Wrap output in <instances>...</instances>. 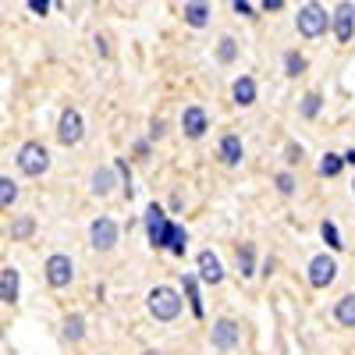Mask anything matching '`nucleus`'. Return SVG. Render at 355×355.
Here are the masks:
<instances>
[{
  "label": "nucleus",
  "instance_id": "obj_1",
  "mask_svg": "<svg viewBox=\"0 0 355 355\" xmlns=\"http://www.w3.org/2000/svg\"><path fill=\"white\" fill-rule=\"evenodd\" d=\"M15 164H18V171H21L25 178H43V174L50 171V150H46L43 142L28 139V142H21V146H18Z\"/></svg>",
  "mask_w": 355,
  "mask_h": 355
},
{
  "label": "nucleus",
  "instance_id": "obj_2",
  "mask_svg": "<svg viewBox=\"0 0 355 355\" xmlns=\"http://www.w3.org/2000/svg\"><path fill=\"white\" fill-rule=\"evenodd\" d=\"M146 309H150L153 320L171 323L178 313H182V295H178L171 284H157L150 295H146Z\"/></svg>",
  "mask_w": 355,
  "mask_h": 355
},
{
  "label": "nucleus",
  "instance_id": "obj_3",
  "mask_svg": "<svg viewBox=\"0 0 355 355\" xmlns=\"http://www.w3.org/2000/svg\"><path fill=\"white\" fill-rule=\"evenodd\" d=\"M295 25H299V36L320 40L331 28V15H327V8H320V4H302L299 15H295Z\"/></svg>",
  "mask_w": 355,
  "mask_h": 355
},
{
  "label": "nucleus",
  "instance_id": "obj_4",
  "mask_svg": "<svg viewBox=\"0 0 355 355\" xmlns=\"http://www.w3.org/2000/svg\"><path fill=\"white\" fill-rule=\"evenodd\" d=\"M43 277H46V284L50 288H68L71 281H75V259L71 256H64V252H53V256H46V263H43Z\"/></svg>",
  "mask_w": 355,
  "mask_h": 355
},
{
  "label": "nucleus",
  "instance_id": "obj_5",
  "mask_svg": "<svg viewBox=\"0 0 355 355\" xmlns=\"http://www.w3.org/2000/svg\"><path fill=\"white\" fill-rule=\"evenodd\" d=\"M117 239H121V227H117L110 217H96L93 224H89V245H93L96 252H110L117 245Z\"/></svg>",
  "mask_w": 355,
  "mask_h": 355
},
{
  "label": "nucleus",
  "instance_id": "obj_6",
  "mask_svg": "<svg viewBox=\"0 0 355 355\" xmlns=\"http://www.w3.org/2000/svg\"><path fill=\"white\" fill-rule=\"evenodd\" d=\"M142 224H146V234H150V245L153 249H167V234H171V220L160 206L153 202L150 210L142 214Z\"/></svg>",
  "mask_w": 355,
  "mask_h": 355
},
{
  "label": "nucleus",
  "instance_id": "obj_7",
  "mask_svg": "<svg viewBox=\"0 0 355 355\" xmlns=\"http://www.w3.org/2000/svg\"><path fill=\"white\" fill-rule=\"evenodd\" d=\"M85 135V121H82V114L75 107L61 110V117H57V142L61 146H78Z\"/></svg>",
  "mask_w": 355,
  "mask_h": 355
},
{
  "label": "nucleus",
  "instance_id": "obj_8",
  "mask_svg": "<svg viewBox=\"0 0 355 355\" xmlns=\"http://www.w3.org/2000/svg\"><path fill=\"white\" fill-rule=\"evenodd\" d=\"M239 338H242V327H239V323H234L231 316H220V320H214L210 345H214L217 352H231L234 345H239Z\"/></svg>",
  "mask_w": 355,
  "mask_h": 355
},
{
  "label": "nucleus",
  "instance_id": "obj_9",
  "mask_svg": "<svg viewBox=\"0 0 355 355\" xmlns=\"http://www.w3.org/2000/svg\"><path fill=\"white\" fill-rule=\"evenodd\" d=\"M338 277V263L331 256H313L309 259V284L313 288H331Z\"/></svg>",
  "mask_w": 355,
  "mask_h": 355
},
{
  "label": "nucleus",
  "instance_id": "obj_10",
  "mask_svg": "<svg viewBox=\"0 0 355 355\" xmlns=\"http://www.w3.org/2000/svg\"><path fill=\"white\" fill-rule=\"evenodd\" d=\"M331 28H334L338 43H352V36H355V8L352 4H338L334 15H331Z\"/></svg>",
  "mask_w": 355,
  "mask_h": 355
},
{
  "label": "nucleus",
  "instance_id": "obj_11",
  "mask_svg": "<svg viewBox=\"0 0 355 355\" xmlns=\"http://www.w3.org/2000/svg\"><path fill=\"white\" fill-rule=\"evenodd\" d=\"M206 128H210V117H206V110H202V107H185V114H182V132H185V139H202Z\"/></svg>",
  "mask_w": 355,
  "mask_h": 355
},
{
  "label": "nucleus",
  "instance_id": "obj_12",
  "mask_svg": "<svg viewBox=\"0 0 355 355\" xmlns=\"http://www.w3.org/2000/svg\"><path fill=\"white\" fill-rule=\"evenodd\" d=\"M18 291H21V274L18 266H0V302L15 306L18 302Z\"/></svg>",
  "mask_w": 355,
  "mask_h": 355
},
{
  "label": "nucleus",
  "instance_id": "obj_13",
  "mask_svg": "<svg viewBox=\"0 0 355 355\" xmlns=\"http://www.w3.org/2000/svg\"><path fill=\"white\" fill-rule=\"evenodd\" d=\"M199 281H206V284H220L224 281V266H220V259L210 249L199 252Z\"/></svg>",
  "mask_w": 355,
  "mask_h": 355
},
{
  "label": "nucleus",
  "instance_id": "obj_14",
  "mask_svg": "<svg viewBox=\"0 0 355 355\" xmlns=\"http://www.w3.org/2000/svg\"><path fill=\"white\" fill-rule=\"evenodd\" d=\"M231 96H234L239 107H252L256 103V78L252 75H239L234 85H231Z\"/></svg>",
  "mask_w": 355,
  "mask_h": 355
},
{
  "label": "nucleus",
  "instance_id": "obj_15",
  "mask_svg": "<svg viewBox=\"0 0 355 355\" xmlns=\"http://www.w3.org/2000/svg\"><path fill=\"white\" fill-rule=\"evenodd\" d=\"M114 185H117L114 167H100V171H93V178H89V189H93V196H100V199H107L114 192Z\"/></svg>",
  "mask_w": 355,
  "mask_h": 355
},
{
  "label": "nucleus",
  "instance_id": "obj_16",
  "mask_svg": "<svg viewBox=\"0 0 355 355\" xmlns=\"http://www.w3.org/2000/svg\"><path fill=\"white\" fill-rule=\"evenodd\" d=\"M242 153L245 150H242V139L239 135H224L220 139V164L224 167H239L242 164Z\"/></svg>",
  "mask_w": 355,
  "mask_h": 355
},
{
  "label": "nucleus",
  "instance_id": "obj_17",
  "mask_svg": "<svg viewBox=\"0 0 355 355\" xmlns=\"http://www.w3.org/2000/svg\"><path fill=\"white\" fill-rule=\"evenodd\" d=\"M334 320L341 323V327H355V291H348V295H341V299H338Z\"/></svg>",
  "mask_w": 355,
  "mask_h": 355
},
{
  "label": "nucleus",
  "instance_id": "obj_18",
  "mask_svg": "<svg viewBox=\"0 0 355 355\" xmlns=\"http://www.w3.org/2000/svg\"><path fill=\"white\" fill-rule=\"evenodd\" d=\"M33 234H36V217L33 214H21V217L11 220V239L15 242H28Z\"/></svg>",
  "mask_w": 355,
  "mask_h": 355
},
{
  "label": "nucleus",
  "instance_id": "obj_19",
  "mask_svg": "<svg viewBox=\"0 0 355 355\" xmlns=\"http://www.w3.org/2000/svg\"><path fill=\"white\" fill-rule=\"evenodd\" d=\"M185 249H189V231H185L182 224H174V220H171V234H167V252H174V256H185Z\"/></svg>",
  "mask_w": 355,
  "mask_h": 355
},
{
  "label": "nucleus",
  "instance_id": "obj_20",
  "mask_svg": "<svg viewBox=\"0 0 355 355\" xmlns=\"http://www.w3.org/2000/svg\"><path fill=\"white\" fill-rule=\"evenodd\" d=\"M234 263H239V274L242 277H252L256 274V249L245 242V245H239V252H234Z\"/></svg>",
  "mask_w": 355,
  "mask_h": 355
},
{
  "label": "nucleus",
  "instance_id": "obj_21",
  "mask_svg": "<svg viewBox=\"0 0 355 355\" xmlns=\"http://www.w3.org/2000/svg\"><path fill=\"white\" fill-rule=\"evenodd\" d=\"M18 196H21V189L15 185V178L0 174V210H11V206L18 202Z\"/></svg>",
  "mask_w": 355,
  "mask_h": 355
},
{
  "label": "nucleus",
  "instance_id": "obj_22",
  "mask_svg": "<svg viewBox=\"0 0 355 355\" xmlns=\"http://www.w3.org/2000/svg\"><path fill=\"white\" fill-rule=\"evenodd\" d=\"M182 284H185V295H189L192 313H196V316H202L206 309H202V299H199V277H196V274H182Z\"/></svg>",
  "mask_w": 355,
  "mask_h": 355
},
{
  "label": "nucleus",
  "instance_id": "obj_23",
  "mask_svg": "<svg viewBox=\"0 0 355 355\" xmlns=\"http://www.w3.org/2000/svg\"><path fill=\"white\" fill-rule=\"evenodd\" d=\"M182 15H185V21H189L192 28H202L206 21H210V4H185Z\"/></svg>",
  "mask_w": 355,
  "mask_h": 355
},
{
  "label": "nucleus",
  "instance_id": "obj_24",
  "mask_svg": "<svg viewBox=\"0 0 355 355\" xmlns=\"http://www.w3.org/2000/svg\"><path fill=\"white\" fill-rule=\"evenodd\" d=\"M64 338L68 341H82L85 338V316L82 313H68L64 316Z\"/></svg>",
  "mask_w": 355,
  "mask_h": 355
},
{
  "label": "nucleus",
  "instance_id": "obj_25",
  "mask_svg": "<svg viewBox=\"0 0 355 355\" xmlns=\"http://www.w3.org/2000/svg\"><path fill=\"white\" fill-rule=\"evenodd\" d=\"M306 68H309V61H306L299 50H288V53H284V75H288V78H299Z\"/></svg>",
  "mask_w": 355,
  "mask_h": 355
},
{
  "label": "nucleus",
  "instance_id": "obj_26",
  "mask_svg": "<svg viewBox=\"0 0 355 355\" xmlns=\"http://www.w3.org/2000/svg\"><path fill=\"white\" fill-rule=\"evenodd\" d=\"M341 167H345L341 153H327V157L320 160V174H323V178H338V174H341Z\"/></svg>",
  "mask_w": 355,
  "mask_h": 355
},
{
  "label": "nucleus",
  "instance_id": "obj_27",
  "mask_svg": "<svg viewBox=\"0 0 355 355\" xmlns=\"http://www.w3.org/2000/svg\"><path fill=\"white\" fill-rule=\"evenodd\" d=\"M320 107H323V96H320V93H306L299 110H302V117H306V121H313V117L320 114Z\"/></svg>",
  "mask_w": 355,
  "mask_h": 355
},
{
  "label": "nucleus",
  "instance_id": "obj_28",
  "mask_svg": "<svg viewBox=\"0 0 355 355\" xmlns=\"http://www.w3.org/2000/svg\"><path fill=\"white\" fill-rule=\"evenodd\" d=\"M234 57H239V43H234L231 36H224L220 46H217V61H220V64H231Z\"/></svg>",
  "mask_w": 355,
  "mask_h": 355
},
{
  "label": "nucleus",
  "instance_id": "obj_29",
  "mask_svg": "<svg viewBox=\"0 0 355 355\" xmlns=\"http://www.w3.org/2000/svg\"><path fill=\"white\" fill-rule=\"evenodd\" d=\"M114 174H121V178H125V199H132V196H135V189H132V167H128L125 157H117V160H114Z\"/></svg>",
  "mask_w": 355,
  "mask_h": 355
},
{
  "label": "nucleus",
  "instance_id": "obj_30",
  "mask_svg": "<svg viewBox=\"0 0 355 355\" xmlns=\"http://www.w3.org/2000/svg\"><path fill=\"white\" fill-rule=\"evenodd\" d=\"M320 234H323V242H327L331 249H341L345 242H341V234H338V224L334 220H323L320 224Z\"/></svg>",
  "mask_w": 355,
  "mask_h": 355
},
{
  "label": "nucleus",
  "instance_id": "obj_31",
  "mask_svg": "<svg viewBox=\"0 0 355 355\" xmlns=\"http://www.w3.org/2000/svg\"><path fill=\"white\" fill-rule=\"evenodd\" d=\"M274 185H277V192H281V196H291V192H295V178H291L288 171H281V174L274 178Z\"/></svg>",
  "mask_w": 355,
  "mask_h": 355
},
{
  "label": "nucleus",
  "instance_id": "obj_32",
  "mask_svg": "<svg viewBox=\"0 0 355 355\" xmlns=\"http://www.w3.org/2000/svg\"><path fill=\"white\" fill-rule=\"evenodd\" d=\"M284 160H288V164H299V160H302V146L288 142V146H284Z\"/></svg>",
  "mask_w": 355,
  "mask_h": 355
},
{
  "label": "nucleus",
  "instance_id": "obj_33",
  "mask_svg": "<svg viewBox=\"0 0 355 355\" xmlns=\"http://www.w3.org/2000/svg\"><path fill=\"white\" fill-rule=\"evenodd\" d=\"M231 8H234V11H239V15H245V18H256V15H252L256 8H252V4H245V0H234V4H231Z\"/></svg>",
  "mask_w": 355,
  "mask_h": 355
},
{
  "label": "nucleus",
  "instance_id": "obj_34",
  "mask_svg": "<svg viewBox=\"0 0 355 355\" xmlns=\"http://www.w3.org/2000/svg\"><path fill=\"white\" fill-rule=\"evenodd\" d=\"M28 11H33V15H46L50 4H46V0H28Z\"/></svg>",
  "mask_w": 355,
  "mask_h": 355
},
{
  "label": "nucleus",
  "instance_id": "obj_35",
  "mask_svg": "<svg viewBox=\"0 0 355 355\" xmlns=\"http://www.w3.org/2000/svg\"><path fill=\"white\" fill-rule=\"evenodd\" d=\"M164 135V121L160 117H153V125H150V139H160Z\"/></svg>",
  "mask_w": 355,
  "mask_h": 355
},
{
  "label": "nucleus",
  "instance_id": "obj_36",
  "mask_svg": "<svg viewBox=\"0 0 355 355\" xmlns=\"http://www.w3.org/2000/svg\"><path fill=\"white\" fill-rule=\"evenodd\" d=\"M284 0H263V11H281Z\"/></svg>",
  "mask_w": 355,
  "mask_h": 355
},
{
  "label": "nucleus",
  "instance_id": "obj_37",
  "mask_svg": "<svg viewBox=\"0 0 355 355\" xmlns=\"http://www.w3.org/2000/svg\"><path fill=\"white\" fill-rule=\"evenodd\" d=\"M341 160H345V164H355V146H352V150H345V153H341Z\"/></svg>",
  "mask_w": 355,
  "mask_h": 355
},
{
  "label": "nucleus",
  "instance_id": "obj_38",
  "mask_svg": "<svg viewBox=\"0 0 355 355\" xmlns=\"http://www.w3.org/2000/svg\"><path fill=\"white\" fill-rule=\"evenodd\" d=\"M142 355H164V352H157V348H150V352H142Z\"/></svg>",
  "mask_w": 355,
  "mask_h": 355
},
{
  "label": "nucleus",
  "instance_id": "obj_39",
  "mask_svg": "<svg viewBox=\"0 0 355 355\" xmlns=\"http://www.w3.org/2000/svg\"><path fill=\"white\" fill-rule=\"evenodd\" d=\"M0 338H4V323H0Z\"/></svg>",
  "mask_w": 355,
  "mask_h": 355
},
{
  "label": "nucleus",
  "instance_id": "obj_40",
  "mask_svg": "<svg viewBox=\"0 0 355 355\" xmlns=\"http://www.w3.org/2000/svg\"><path fill=\"white\" fill-rule=\"evenodd\" d=\"M352 192H355V182H352Z\"/></svg>",
  "mask_w": 355,
  "mask_h": 355
},
{
  "label": "nucleus",
  "instance_id": "obj_41",
  "mask_svg": "<svg viewBox=\"0 0 355 355\" xmlns=\"http://www.w3.org/2000/svg\"><path fill=\"white\" fill-rule=\"evenodd\" d=\"M352 8H355V4H352Z\"/></svg>",
  "mask_w": 355,
  "mask_h": 355
}]
</instances>
